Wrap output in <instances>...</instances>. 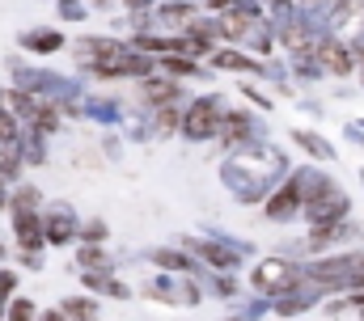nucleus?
Masks as SVG:
<instances>
[{"label": "nucleus", "mask_w": 364, "mask_h": 321, "mask_svg": "<svg viewBox=\"0 0 364 321\" xmlns=\"http://www.w3.org/2000/svg\"><path fill=\"white\" fill-rule=\"evenodd\" d=\"M77 216H73V207L68 203H47L43 207V237H47V245H64V241L77 237Z\"/></svg>", "instance_id": "nucleus-1"}, {"label": "nucleus", "mask_w": 364, "mask_h": 321, "mask_svg": "<svg viewBox=\"0 0 364 321\" xmlns=\"http://www.w3.org/2000/svg\"><path fill=\"white\" fill-rule=\"evenodd\" d=\"M21 47L34 51V55H51V51L64 47V34H60V30H26V34H21Z\"/></svg>", "instance_id": "nucleus-2"}, {"label": "nucleus", "mask_w": 364, "mask_h": 321, "mask_svg": "<svg viewBox=\"0 0 364 321\" xmlns=\"http://www.w3.org/2000/svg\"><path fill=\"white\" fill-rule=\"evenodd\" d=\"M68 321H93L97 317V305L85 300V296H77V300H64V309H60Z\"/></svg>", "instance_id": "nucleus-3"}, {"label": "nucleus", "mask_w": 364, "mask_h": 321, "mask_svg": "<svg viewBox=\"0 0 364 321\" xmlns=\"http://www.w3.org/2000/svg\"><path fill=\"white\" fill-rule=\"evenodd\" d=\"M4 321H38V309H34L26 296H13V300L4 305Z\"/></svg>", "instance_id": "nucleus-4"}, {"label": "nucleus", "mask_w": 364, "mask_h": 321, "mask_svg": "<svg viewBox=\"0 0 364 321\" xmlns=\"http://www.w3.org/2000/svg\"><path fill=\"white\" fill-rule=\"evenodd\" d=\"M13 292H17V271L0 266V300H13Z\"/></svg>", "instance_id": "nucleus-5"}, {"label": "nucleus", "mask_w": 364, "mask_h": 321, "mask_svg": "<svg viewBox=\"0 0 364 321\" xmlns=\"http://www.w3.org/2000/svg\"><path fill=\"white\" fill-rule=\"evenodd\" d=\"M77 237L81 241H106V224H102V220H90V224L77 229Z\"/></svg>", "instance_id": "nucleus-6"}, {"label": "nucleus", "mask_w": 364, "mask_h": 321, "mask_svg": "<svg viewBox=\"0 0 364 321\" xmlns=\"http://www.w3.org/2000/svg\"><path fill=\"white\" fill-rule=\"evenodd\" d=\"M81 266H106V254H102V249H93V245H85V249H81Z\"/></svg>", "instance_id": "nucleus-7"}, {"label": "nucleus", "mask_w": 364, "mask_h": 321, "mask_svg": "<svg viewBox=\"0 0 364 321\" xmlns=\"http://www.w3.org/2000/svg\"><path fill=\"white\" fill-rule=\"evenodd\" d=\"M38 321H68V317H64L60 309H47V313H43V317H38Z\"/></svg>", "instance_id": "nucleus-8"}, {"label": "nucleus", "mask_w": 364, "mask_h": 321, "mask_svg": "<svg viewBox=\"0 0 364 321\" xmlns=\"http://www.w3.org/2000/svg\"><path fill=\"white\" fill-rule=\"evenodd\" d=\"M301 4H305V9H326L331 0H301Z\"/></svg>", "instance_id": "nucleus-9"}, {"label": "nucleus", "mask_w": 364, "mask_h": 321, "mask_svg": "<svg viewBox=\"0 0 364 321\" xmlns=\"http://www.w3.org/2000/svg\"><path fill=\"white\" fill-rule=\"evenodd\" d=\"M4 254H9V249H4V241H0V258H4Z\"/></svg>", "instance_id": "nucleus-10"}, {"label": "nucleus", "mask_w": 364, "mask_h": 321, "mask_svg": "<svg viewBox=\"0 0 364 321\" xmlns=\"http://www.w3.org/2000/svg\"><path fill=\"white\" fill-rule=\"evenodd\" d=\"M4 305H9V300H0V317H4Z\"/></svg>", "instance_id": "nucleus-11"}]
</instances>
